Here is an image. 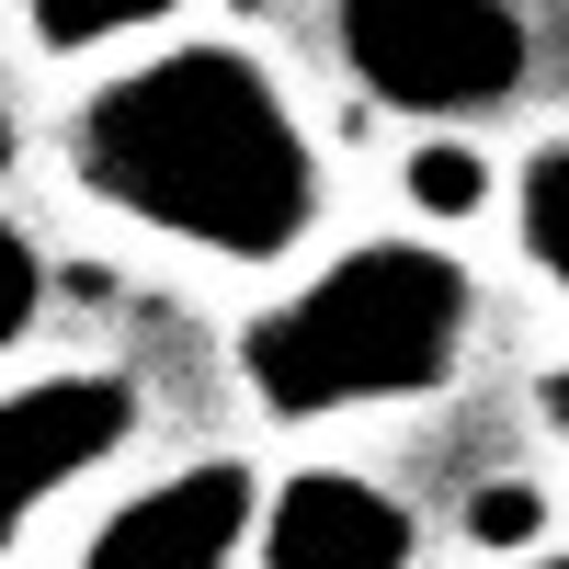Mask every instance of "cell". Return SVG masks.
<instances>
[{"label": "cell", "mask_w": 569, "mask_h": 569, "mask_svg": "<svg viewBox=\"0 0 569 569\" xmlns=\"http://www.w3.org/2000/svg\"><path fill=\"white\" fill-rule=\"evenodd\" d=\"M69 182L206 262H284L319 228V149L240 46H160L69 103Z\"/></svg>", "instance_id": "1"}, {"label": "cell", "mask_w": 569, "mask_h": 569, "mask_svg": "<svg viewBox=\"0 0 569 569\" xmlns=\"http://www.w3.org/2000/svg\"><path fill=\"white\" fill-rule=\"evenodd\" d=\"M467 308H479V284L456 251L353 240L319 284H297L284 308L240 330V388L262 399V421H342V410L433 399L467 353Z\"/></svg>", "instance_id": "2"}, {"label": "cell", "mask_w": 569, "mask_h": 569, "mask_svg": "<svg viewBox=\"0 0 569 569\" xmlns=\"http://www.w3.org/2000/svg\"><path fill=\"white\" fill-rule=\"evenodd\" d=\"M342 69L399 114H490L536 69V23L512 0H330Z\"/></svg>", "instance_id": "3"}, {"label": "cell", "mask_w": 569, "mask_h": 569, "mask_svg": "<svg viewBox=\"0 0 569 569\" xmlns=\"http://www.w3.org/2000/svg\"><path fill=\"white\" fill-rule=\"evenodd\" d=\"M126 433H137V388L114 365H69V376H34V388H0V558H12V536L69 479H91Z\"/></svg>", "instance_id": "4"}, {"label": "cell", "mask_w": 569, "mask_h": 569, "mask_svg": "<svg viewBox=\"0 0 569 569\" xmlns=\"http://www.w3.org/2000/svg\"><path fill=\"white\" fill-rule=\"evenodd\" d=\"M262 525V467L251 456H194L160 490H137L103 512V536L80 547V569H228Z\"/></svg>", "instance_id": "5"}, {"label": "cell", "mask_w": 569, "mask_h": 569, "mask_svg": "<svg viewBox=\"0 0 569 569\" xmlns=\"http://www.w3.org/2000/svg\"><path fill=\"white\" fill-rule=\"evenodd\" d=\"M421 525L353 467H297L262 512V569H410Z\"/></svg>", "instance_id": "6"}, {"label": "cell", "mask_w": 569, "mask_h": 569, "mask_svg": "<svg viewBox=\"0 0 569 569\" xmlns=\"http://www.w3.org/2000/svg\"><path fill=\"white\" fill-rule=\"evenodd\" d=\"M160 12H182V0H23V23L46 58H80V46H114V34H149Z\"/></svg>", "instance_id": "7"}, {"label": "cell", "mask_w": 569, "mask_h": 569, "mask_svg": "<svg viewBox=\"0 0 569 569\" xmlns=\"http://www.w3.org/2000/svg\"><path fill=\"white\" fill-rule=\"evenodd\" d=\"M399 194L421 206V217H479L490 206V160L479 149H467V137H421V149H410V171H399Z\"/></svg>", "instance_id": "8"}, {"label": "cell", "mask_w": 569, "mask_h": 569, "mask_svg": "<svg viewBox=\"0 0 569 569\" xmlns=\"http://www.w3.org/2000/svg\"><path fill=\"white\" fill-rule=\"evenodd\" d=\"M525 262H536L547 284L569 273V149H558V137L525 160Z\"/></svg>", "instance_id": "9"}, {"label": "cell", "mask_w": 569, "mask_h": 569, "mask_svg": "<svg viewBox=\"0 0 569 569\" xmlns=\"http://www.w3.org/2000/svg\"><path fill=\"white\" fill-rule=\"evenodd\" d=\"M467 536L479 547H536L547 536V490L536 479H490L479 501H467Z\"/></svg>", "instance_id": "10"}, {"label": "cell", "mask_w": 569, "mask_h": 569, "mask_svg": "<svg viewBox=\"0 0 569 569\" xmlns=\"http://www.w3.org/2000/svg\"><path fill=\"white\" fill-rule=\"evenodd\" d=\"M34 308H46V262H34V240H23V228L0 217V353H12L23 330H34Z\"/></svg>", "instance_id": "11"}, {"label": "cell", "mask_w": 569, "mask_h": 569, "mask_svg": "<svg viewBox=\"0 0 569 569\" xmlns=\"http://www.w3.org/2000/svg\"><path fill=\"white\" fill-rule=\"evenodd\" d=\"M12 149H23V137H12V114H0V171H12Z\"/></svg>", "instance_id": "12"}, {"label": "cell", "mask_w": 569, "mask_h": 569, "mask_svg": "<svg viewBox=\"0 0 569 569\" xmlns=\"http://www.w3.org/2000/svg\"><path fill=\"white\" fill-rule=\"evenodd\" d=\"M525 569H569V558H525Z\"/></svg>", "instance_id": "13"}]
</instances>
